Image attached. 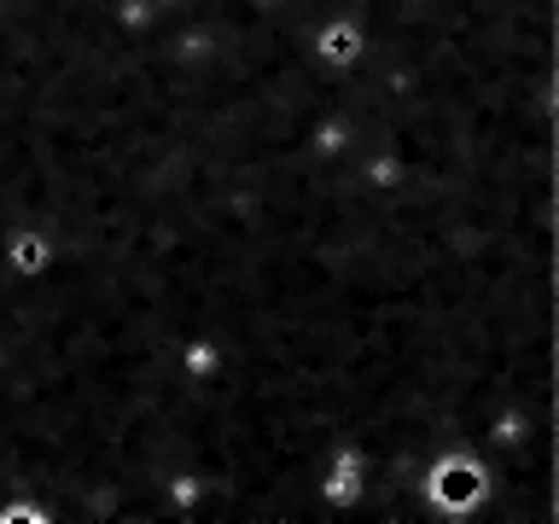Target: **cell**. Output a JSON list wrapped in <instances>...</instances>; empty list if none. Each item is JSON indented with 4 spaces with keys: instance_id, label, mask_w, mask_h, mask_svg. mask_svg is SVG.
Listing matches in <instances>:
<instances>
[{
    "instance_id": "6da1fadb",
    "label": "cell",
    "mask_w": 559,
    "mask_h": 524,
    "mask_svg": "<svg viewBox=\"0 0 559 524\" xmlns=\"http://www.w3.org/2000/svg\"><path fill=\"white\" fill-rule=\"evenodd\" d=\"M419 496H426L431 513L461 519V513H472V507L489 496V472H484V461H472V449H449L443 461H431Z\"/></svg>"
},
{
    "instance_id": "7a4b0ae2",
    "label": "cell",
    "mask_w": 559,
    "mask_h": 524,
    "mask_svg": "<svg viewBox=\"0 0 559 524\" xmlns=\"http://www.w3.org/2000/svg\"><path fill=\"white\" fill-rule=\"evenodd\" d=\"M7 274L12 279H41L52 274V257H59V245H52V234H35V227H24V234L7 239Z\"/></svg>"
},
{
    "instance_id": "3957f363",
    "label": "cell",
    "mask_w": 559,
    "mask_h": 524,
    "mask_svg": "<svg viewBox=\"0 0 559 524\" xmlns=\"http://www.w3.org/2000/svg\"><path fill=\"white\" fill-rule=\"evenodd\" d=\"M361 489H367V472H361V454L344 449L338 461H332V478L321 484V501L332 513H349V507H361Z\"/></svg>"
},
{
    "instance_id": "277c9868",
    "label": "cell",
    "mask_w": 559,
    "mask_h": 524,
    "mask_svg": "<svg viewBox=\"0 0 559 524\" xmlns=\"http://www.w3.org/2000/svg\"><path fill=\"white\" fill-rule=\"evenodd\" d=\"M314 47H321V59L326 64H338V70H349L367 52V41H361V29L349 24V17H338V24H326L321 35H314Z\"/></svg>"
},
{
    "instance_id": "5b68a950",
    "label": "cell",
    "mask_w": 559,
    "mask_h": 524,
    "mask_svg": "<svg viewBox=\"0 0 559 524\" xmlns=\"http://www.w3.org/2000/svg\"><path fill=\"white\" fill-rule=\"evenodd\" d=\"M181 361H187L192 379H222V344H216V338H192V344L181 349Z\"/></svg>"
}]
</instances>
